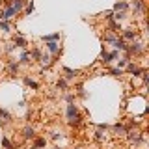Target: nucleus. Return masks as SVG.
<instances>
[{"instance_id": "nucleus-1", "label": "nucleus", "mask_w": 149, "mask_h": 149, "mask_svg": "<svg viewBox=\"0 0 149 149\" xmlns=\"http://www.w3.org/2000/svg\"><path fill=\"white\" fill-rule=\"evenodd\" d=\"M65 118H67V123L71 127H78L82 123V116H80L78 106L74 102H67V106H65Z\"/></svg>"}, {"instance_id": "nucleus-2", "label": "nucleus", "mask_w": 149, "mask_h": 149, "mask_svg": "<svg viewBox=\"0 0 149 149\" xmlns=\"http://www.w3.org/2000/svg\"><path fill=\"white\" fill-rule=\"evenodd\" d=\"M146 54V45H143V41H132V43H127V50H125V56L127 58H136V56H143Z\"/></svg>"}, {"instance_id": "nucleus-3", "label": "nucleus", "mask_w": 149, "mask_h": 149, "mask_svg": "<svg viewBox=\"0 0 149 149\" xmlns=\"http://www.w3.org/2000/svg\"><path fill=\"white\" fill-rule=\"evenodd\" d=\"M121 39L125 43H132V41L138 39V32L134 28H121Z\"/></svg>"}, {"instance_id": "nucleus-4", "label": "nucleus", "mask_w": 149, "mask_h": 149, "mask_svg": "<svg viewBox=\"0 0 149 149\" xmlns=\"http://www.w3.org/2000/svg\"><path fill=\"white\" fill-rule=\"evenodd\" d=\"M127 140L132 146H140V143H143V134L140 132V130H127Z\"/></svg>"}, {"instance_id": "nucleus-5", "label": "nucleus", "mask_w": 149, "mask_h": 149, "mask_svg": "<svg viewBox=\"0 0 149 149\" xmlns=\"http://www.w3.org/2000/svg\"><path fill=\"white\" fill-rule=\"evenodd\" d=\"M129 8H132L134 15H143L146 13V0H132V2L129 4Z\"/></svg>"}, {"instance_id": "nucleus-6", "label": "nucleus", "mask_w": 149, "mask_h": 149, "mask_svg": "<svg viewBox=\"0 0 149 149\" xmlns=\"http://www.w3.org/2000/svg\"><path fill=\"white\" fill-rule=\"evenodd\" d=\"M125 71H127L129 74H132V77H140V74L146 71V69H143V67H140L138 63H134L132 60H130V62L127 63V67H125Z\"/></svg>"}, {"instance_id": "nucleus-7", "label": "nucleus", "mask_w": 149, "mask_h": 149, "mask_svg": "<svg viewBox=\"0 0 149 149\" xmlns=\"http://www.w3.org/2000/svg\"><path fill=\"white\" fill-rule=\"evenodd\" d=\"M45 49H47V52H49L50 56L60 54V43H58V41H47V43H45Z\"/></svg>"}, {"instance_id": "nucleus-8", "label": "nucleus", "mask_w": 149, "mask_h": 149, "mask_svg": "<svg viewBox=\"0 0 149 149\" xmlns=\"http://www.w3.org/2000/svg\"><path fill=\"white\" fill-rule=\"evenodd\" d=\"M11 41L15 43L17 49H21V50L28 49V39H26L24 36H21V34H19V36H13V39H11Z\"/></svg>"}, {"instance_id": "nucleus-9", "label": "nucleus", "mask_w": 149, "mask_h": 149, "mask_svg": "<svg viewBox=\"0 0 149 149\" xmlns=\"http://www.w3.org/2000/svg\"><path fill=\"white\" fill-rule=\"evenodd\" d=\"M63 80H67V82H71V80H74V78L78 77V74H80V71H78V69H69V67H63Z\"/></svg>"}, {"instance_id": "nucleus-10", "label": "nucleus", "mask_w": 149, "mask_h": 149, "mask_svg": "<svg viewBox=\"0 0 149 149\" xmlns=\"http://www.w3.org/2000/svg\"><path fill=\"white\" fill-rule=\"evenodd\" d=\"M37 136L36 134V127L34 125H26V127H22V138L24 140H34Z\"/></svg>"}, {"instance_id": "nucleus-11", "label": "nucleus", "mask_w": 149, "mask_h": 149, "mask_svg": "<svg viewBox=\"0 0 149 149\" xmlns=\"http://www.w3.org/2000/svg\"><path fill=\"white\" fill-rule=\"evenodd\" d=\"M45 147H47V140L43 136H36L34 140H32L30 149H45Z\"/></svg>"}, {"instance_id": "nucleus-12", "label": "nucleus", "mask_w": 149, "mask_h": 149, "mask_svg": "<svg viewBox=\"0 0 149 149\" xmlns=\"http://www.w3.org/2000/svg\"><path fill=\"white\" fill-rule=\"evenodd\" d=\"M26 2H28V0H9V6L15 9V11H17V15H19V13H21L22 9L26 8Z\"/></svg>"}, {"instance_id": "nucleus-13", "label": "nucleus", "mask_w": 149, "mask_h": 149, "mask_svg": "<svg viewBox=\"0 0 149 149\" xmlns=\"http://www.w3.org/2000/svg\"><path fill=\"white\" fill-rule=\"evenodd\" d=\"M6 69H8L9 74H17L19 69H21V63H19L17 60H9V62L6 63Z\"/></svg>"}, {"instance_id": "nucleus-14", "label": "nucleus", "mask_w": 149, "mask_h": 149, "mask_svg": "<svg viewBox=\"0 0 149 149\" xmlns=\"http://www.w3.org/2000/svg\"><path fill=\"white\" fill-rule=\"evenodd\" d=\"M129 2L127 0H116V4H114V9L112 11H127L129 13Z\"/></svg>"}, {"instance_id": "nucleus-15", "label": "nucleus", "mask_w": 149, "mask_h": 149, "mask_svg": "<svg viewBox=\"0 0 149 149\" xmlns=\"http://www.w3.org/2000/svg\"><path fill=\"white\" fill-rule=\"evenodd\" d=\"M21 65H28L32 62V58H30V50L24 49V50H21V56H19V60H17Z\"/></svg>"}, {"instance_id": "nucleus-16", "label": "nucleus", "mask_w": 149, "mask_h": 149, "mask_svg": "<svg viewBox=\"0 0 149 149\" xmlns=\"http://www.w3.org/2000/svg\"><path fill=\"white\" fill-rule=\"evenodd\" d=\"M11 119H13V118H11V114H9L8 110L0 108V125H2V127H6V125H8Z\"/></svg>"}, {"instance_id": "nucleus-17", "label": "nucleus", "mask_w": 149, "mask_h": 149, "mask_svg": "<svg viewBox=\"0 0 149 149\" xmlns=\"http://www.w3.org/2000/svg\"><path fill=\"white\" fill-rule=\"evenodd\" d=\"M112 130H114V134H118V136H125L129 129L125 127L123 123H114V125H112Z\"/></svg>"}, {"instance_id": "nucleus-18", "label": "nucleus", "mask_w": 149, "mask_h": 149, "mask_svg": "<svg viewBox=\"0 0 149 149\" xmlns=\"http://www.w3.org/2000/svg\"><path fill=\"white\" fill-rule=\"evenodd\" d=\"M106 26H108V32H112V34H118V32H121V22L118 21H106Z\"/></svg>"}, {"instance_id": "nucleus-19", "label": "nucleus", "mask_w": 149, "mask_h": 149, "mask_svg": "<svg viewBox=\"0 0 149 149\" xmlns=\"http://www.w3.org/2000/svg\"><path fill=\"white\" fill-rule=\"evenodd\" d=\"M101 62L104 63V65H110L112 62H114V58H112V54L108 52V50L102 47V50H101Z\"/></svg>"}, {"instance_id": "nucleus-20", "label": "nucleus", "mask_w": 149, "mask_h": 149, "mask_svg": "<svg viewBox=\"0 0 149 149\" xmlns=\"http://www.w3.org/2000/svg\"><path fill=\"white\" fill-rule=\"evenodd\" d=\"M60 39H62V32H54V34H49V36L41 37L43 43H47V41H58V43H60Z\"/></svg>"}, {"instance_id": "nucleus-21", "label": "nucleus", "mask_w": 149, "mask_h": 149, "mask_svg": "<svg viewBox=\"0 0 149 149\" xmlns=\"http://www.w3.org/2000/svg\"><path fill=\"white\" fill-rule=\"evenodd\" d=\"M127 17H129L127 11H112V19H114V21H118V22H123Z\"/></svg>"}, {"instance_id": "nucleus-22", "label": "nucleus", "mask_w": 149, "mask_h": 149, "mask_svg": "<svg viewBox=\"0 0 149 149\" xmlns=\"http://www.w3.org/2000/svg\"><path fill=\"white\" fill-rule=\"evenodd\" d=\"M24 84H26L28 88H32V90H39V82L34 80L32 77H24Z\"/></svg>"}, {"instance_id": "nucleus-23", "label": "nucleus", "mask_w": 149, "mask_h": 149, "mask_svg": "<svg viewBox=\"0 0 149 149\" xmlns=\"http://www.w3.org/2000/svg\"><path fill=\"white\" fill-rule=\"evenodd\" d=\"M52 62H54V60H52V56H50L49 52H47V54L43 52V56H41V60H39V63H41V65H45V67H49V65L52 63Z\"/></svg>"}, {"instance_id": "nucleus-24", "label": "nucleus", "mask_w": 149, "mask_h": 149, "mask_svg": "<svg viewBox=\"0 0 149 149\" xmlns=\"http://www.w3.org/2000/svg\"><path fill=\"white\" fill-rule=\"evenodd\" d=\"M0 32L9 34L11 32V21H0Z\"/></svg>"}, {"instance_id": "nucleus-25", "label": "nucleus", "mask_w": 149, "mask_h": 149, "mask_svg": "<svg viewBox=\"0 0 149 149\" xmlns=\"http://www.w3.org/2000/svg\"><path fill=\"white\" fill-rule=\"evenodd\" d=\"M56 90H60V91H67V90H69V82H67V80H63V78H60V80L56 82Z\"/></svg>"}, {"instance_id": "nucleus-26", "label": "nucleus", "mask_w": 149, "mask_h": 149, "mask_svg": "<svg viewBox=\"0 0 149 149\" xmlns=\"http://www.w3.org/2000/svg\"><path fill=\"white\" fill-rule=\"evenodd\" d=\"M41 56H43V52H41V49H37V47L30 50V58H32V60H36V62H39Z\"/></svg>"}, {"instance_id": "nucleus-27", "label": "nucleus", "mask_w": 149, "mask_h": 149, "mask_svg": "<svg viewBox=\"0 0 149 149\" xmlns=\"http://www.w3.org/2000/svg\"><path fill=\"white\" fill-rule=\"evenodd\" d=\"M65 136H67V134H65L63 130H54V132L50 134V138H52L54 142H58V140H65Z\"/></svg>"}, {"instance_id": "nucleus-28", "label": "nucleus", "mask_w": 149, "mask_h": 149, "mask_svg": "<svg viewBox=\"0 0 149 149\" xmlns=\"http://www.w3.org/2000/svg\"><path fill=\"white\" fill-rule=\"evenodd\" d=\"M22 11H24V15H32V13H34V0H28L26 8L22 9Z\"/></svg>"}, {"instance_id": "nucleus-29", "label": "nucleus", "mask_w": 149, "mask_h": 149, "mask_svg": "<svg viewBox=\"0 0 149 149\" xmlns=\"http://www.w3.org/2000/svg\"><path fill=\"white\" fill-rule=\"evenodd\" d=\"M2 147H4V149H15V146L9 142V138H8V136H4V138H2Z\"/></svg>"}, {"instance_id": "nucleus-30", "label": "nucleus", "mask_w": 149, "mask_h": 149, "mask_svg": "<svg viewBox=\"0 0 149 149\" xmlns=\"http://www.w3.org/2000/svg\"><path fill=\"white\" fill-rule=\"evenodd\" d=\"M106 130H99V129H97L95 130V140H99V142H102V140H106Z\"/></svg>"}, {"instance_id": "nucleus-31", "label": "nucleus", "mask_w": 149, "mask_h": 149, "mask_svg": "<svg viewBox=\"0 0 149 149\" xmlns=\"http://www.w3.org/2000/svg\"><path fill=\"white\" fill-rule=\"evenodd\" d=\"M15 49H17V47H15V43H13V41H9V43H6V49H4V52L11 54V52H13Z\"/></svg>"}, {"instance_id": "nucleus-32", "label": "nucleus", "mask_w": 149, "mask_h": 149, "mask_svg": "<svg viewBox=\"0 0 149 149\" xmlns=\"http://www.w3.org/2000/svg\"><path fill=\"white\" fill-rule=\"evenodd\" d=\"M129 62H130V58H127V56H125V58H121L119 62H118V67H119V69H125Z\"/></svg>"}, {"instance_id": "nucleus-33", "label": "nucleus", "mask_w": 149, "mask_h": 149, "mask_svg": "<svg viewBox=\"0 0 149 149\" xmlns=\"http://www.w3.org/2000/svg\"><path fill=\"white\" fill-rule=\"evenodd\" d=\"M110 74H112V77H121V74H123V69H119V67H112V69H110Z\"/></svg>"}, {"instance_id": "nucleus-34", "label": "nucleus", "mask_w": 149, "mask_h": 149, "mask_svg": "<svg viewBox=\"0 0 149 149\" xmlns=\"http://www.w3.org/2000/svg\"><path fill=\"white\" fill-rule=\"evenodd\" d=\"M77 93H78L80 97H86V91H84V88H82V86H78V88H77Z\"/></svg>"}, {"instance_id": "nucleus-35", "label": "nucleus", "mask_w": 149, "mask_h": 149, "mask_svg": "<svg viewBox=\"0 0 149 149\" xmlns=\"http://www.w3.org/2000/svg\"><path fill=\"white\" fill-rule=\"evenodd\" d=\"M65 101H67V102H74V95H73V93H67V95H65Z\"/></svg>"}, {"instance_id": "nucleus-36", "label": "nucleus", "mask_w": 149, "mask_h": 149, "mask_svg": "<svg viewBox=\"0 0 149 149\" xmlns=\"http://www.w3.org/2000/svg\"><path fill=\"white\" fill-rule=\"evenodd\" d=\"M54 149H65V147H62V146H56V147H54Z\"/></svg>"}, {"instance_id": "nucleus-37", "label": "nucleus", "mask_w": 149, "mask_h": 149, "mask_svg": "<svg viewBox=\"0 0 149 149\" xmlns=\"http://www.w3.org/2000/svg\"><path fill=\"white\" fill-rule=\"evenodd\" d=\"M73 149H84V147L82 146H77V147H73Z\"/></svg>"}]
</instances>
